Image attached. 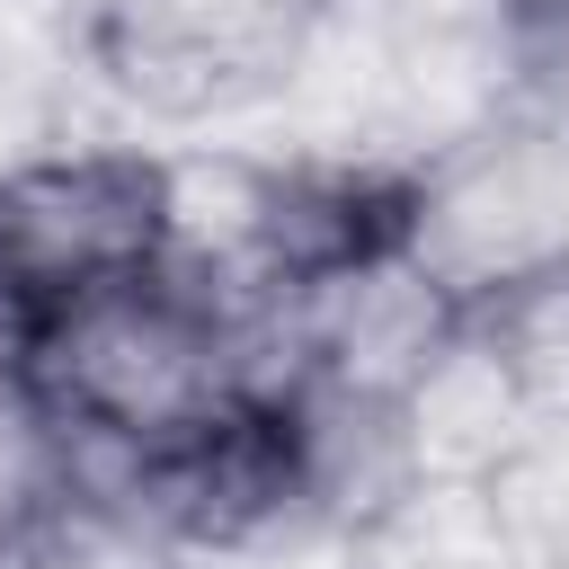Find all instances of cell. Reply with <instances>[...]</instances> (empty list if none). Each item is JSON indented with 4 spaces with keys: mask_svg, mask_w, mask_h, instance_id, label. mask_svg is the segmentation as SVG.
Wrapping results in <instances>:
<instances>
[{
    "mask_svg": "<svg viewBox=\"0 0 569 569\" xmlns=\"http://www.w3.org/2000/svg\"><path fill=\"white\" fill-rule=\"evenodd\" d=\"M178 249V160L124 133L0 151V338L160 267Z\"/></svg>",
    "mask_w": 569,
    "mask_h": 569,
    "instance_id": "2",
    "label": "cell"
},
{
    "mask_svg": "<svg viewBox=\"0 0 569 569\" xmlns=\"http://www.w3.org/2000/svg\"><path fill=\"white\" fill-rule=\"evenodd\" d=\"M329 0H71V53L133 116L204 124L284 98Z\"/></svg>",
    "mask_w": 569,
    "mask_h": 569,
    "instance_id": "3",
    "label": "cell"
},
{
    "mask_svg": "<svg viewBox=\"0 0 569 569\" xmlns=\"http://www.w3.org/2000/svg\"><path fill=\"white\" fill-rule=\"evenodd\" d=\"M18 347H27L36 382L53 391V409L71 418L89 480L151 462L169 445H196L204 427H222L231 409H249L284 382L276 311L187 249L18 329Z\"/></svg>",
    "mask_w": 569,
    "mask_h": 569,
    "instance_id": "1",
    "label": "cell"
},
{
    "mask_svg": "<svg viewBox=\"0 0 569 569\" xmlns=\"http://www.w3.org/2000/svg\"><path fill=\"white\" fill-rule=\"evenodd\" d=\"M89 533V453L27 347L0 338V569H71Z\"/></svg>",
    "mask_w": 569,
    "mask_h": 569,
    "instance_id": "4",
    "label": "cell"
},
{
    "mask_svg": "<svg viewBox=\"0 0 569 569\" xmlns=\"http://www.w3.org/2000/svg\"><path fill=\"white\" fill-rule=\"evenodd\" d=\"M471 507L507 569H569V400L533 409L471 480Z\"/></svg>",
    "mask_w": 569,
    "mask_h": 569,
    "instance_id": "5",
    "label": "cell"
}]
</instances>
